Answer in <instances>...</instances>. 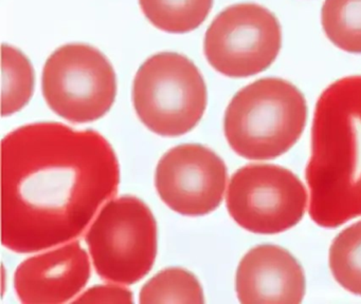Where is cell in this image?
Segmentation results:
<instances>
[{"instance_id":"cell-11","label":"cell","mask_w":361,"mask_h":304,"mask_svg":"<svg viewBox=\"0 0 361 304\" xmlns=\"http://www.w3.org/2000/svg\"><path fill=\"white\" fill-rule=\"evenodd\" d=\"M235 289L244 304H298L305 295V276L299 262L276 245H259L240 260Z\"/></svg>"},{"instance_id":"cell-6","label":"cell","mask_w":361,"mask_h":304,"mask_svg":"<svg viewBox=\"0 0 361 304\" xmlns=\"http://www.w3.org/2000/svg\"><path fill=\"white\" fill-rule=\"evenodd\" d=\"M46 103L71 122H90L111 110L117 78L109 59L94 46L69 44L54 51L42 76Z\"/></svg>"},{"instance_id":"cell-17","label":"cell","mask_w":361,"mask_h":304,"mask_svg":"<svg viewBox=\"0 0 361 304\" xmlns=\"http://www.w3.org/2000/svg\"><path fill=\"white\" fill-rule=\"evenodd\" d=\"M75 303H133L130 289L119 285H96L75 298Z\"/></svg>"},{"instance_id":"cell-12","label":"cell","mask_w":361,"mask_h":304,"mask_svg":"<svg viewBox=\"0 0 361 304\" xmlns=\"http://www.w3.org/2000/svg\"><path fill=\"white\" fill-rule=\"evenodd\" d=\"M149 23L168 33L197 29L210 13L213 0H139Z\"/></svg>"},{"instance_id":"cell-13","label":"cell","mask_w":361,"mask_h":304,"mask_svg":"<svg viewBox=\"0 0 361 304\" xmlns=\"http://www.w3.org/2000/svg\"><path fill=\"white\" fill-rule=\"evenodd\" d=\"M35 72L26 55L11 46L1 49V115L22 110L32 97Z\"/></svg>"},{"instance_id":"cell-7","label":"cell","mask_w":361,"mask_h":304,"mask_svg":"<svg viewBox=\"0 0 361 304\" xmlns=\"http://www.w3.org/2000/svg\"><path fill=\"white\" fill-rule=\"evenodd\" d=\"M232 219L255 234H274L297 225L307 206L299 177L276 165L251 164L238 169L228 186Z\"/></svg>"},{"instance_id":"cell-4","label":"cell","mask_w":361,"mask_h":304,"mask_svg":"<svg viewBox=\"0 0 361 304\" xmlns=\"http://www.w3.org/2000/svg\"><path fill=\"white\" fill-rule=\"evenodd\" d=\"M204 78L183 55L161 52L142 63L133 84V103L147 128L179 137L197 126L207 107Z\"/></svg>"},{"instance_id":"cell-16","label":"cell","mask_w":361,"mask_h":304,"mask_svg":"<svg viewBox=\"0 0 361 304\" xmlns=\"http://www.w3.org/2000/svg\"><path fill=\"white\" fill-rule=\"evenodd\" d=\"M329 267L344 289L361 296V221L336 236L329 248Z\"/></svg>"},{"instance_id":"cell-8","label":"cell","mask_w":361,"mask_h":304,"mask_svg":"<svg viewBox=\"0 0 361 304\" xmlns=\"http://www.w3.org/2000/svg\"><path fill=\"white\" fill-rule=\"evenodd\" d=\"M282 46L278 18L257 4H238L219 13L207 30V61L229 77H248L272 65Z\"/></svg>"},{"instance_id":"cell-14","label":"cell","mask_w":361,"mask_h":304,"mask_svg":"<svg viewBox=\"0 0 361 304\" xmlns=\"http://www.w3.org/2000/svg\"><path fill=\"white\" fill-rule=\"evenodd\" d=\"M141 304L204 302L202 285L192 272L179 267L166 268L145 283L140 291Z\"/></svg>"},{"instance_id":"cell-10","label":"cell","mask_w":361,"mask_h":304,"mask_svg":"<svg viewBox=\"0 0 361 304\" xmlns=\"http://www.w3.org/2000/svg\"><path fill=\"white\" fill-rule=\"evenodd\" d=\"M90 278V261L79 242L25 260L14 274L24 304H61L79 295Z\"/></svg>"},{"instance_id":"cell-3","label":"cell","mask_w":361,"mask_h":304,"mask_svg":"<svg viewBox=\"0 0 361 304\" xmlns=\"http://www.w3.org/2000/svg\"><path fill=\"white\" fill-rule=\"evenodd\" d=\"M306 118L305 97L297 87L282 78H262L234 95L226 110L224 131L238 156L271 160L297 143Z\"/></svg>"},{"instance_id":"cell-5","label":"cell","mask_w":361,"mask_h":304,"mask_svg":"<svg viewBox=\"0 0 361 304\" xmlns=\"http://www.w3.org/2000/svg\"><path fill=\"white\" fill-rule=\"evenodd\" d=\"M85 240L101 278L117 284H134L153 267L157 223L143 201L124 196L101 209Z\"/></svg>"},{"instance_id":"cell-15","label":"cell","mask_w":361,"mask_h":304,"mask_svg":"<svg viewBox=\"0 0 361 304\" xmlns=\"http://www.w3.org/2000/svg\"><path fill=\"white\" fill-rule=\"evenodd\" d=\"M321 21L325 35L336 46L361 53V0H325Z\"/></svg>"},{"instance_id":"cell-1","label":"cell","mask_w":361,"mask_h":304,"mask_svg":"<svg viewBox=\"0 0 361 304\" xmlns=\"http://www.w3.org/2000/svg\"><path fill=\"white\" fill-rule=\"evenodd\" d=\"M1 243L18 253L64 244L83 234L117 192L120 168L94 130L35 122L1 141Z\"/></svg>"},{"instance_id":"cell-9","label":"cell","mask_w":361,"mask_h":304,"mask_svg":"<svg viewBox=\"0 0 361 304\" xmlns=\"http://www.w3.org/2000/svg\"><path fill=\"white\" fill-rule=\"evenodd\" d=\"M227 167L209 148L185 144L169 150L158 163L155 186L160 198L175 213L204 215L221 204Z\"/></svg>"},{"instance_id":"cell-2","label":"cell","mask_w":361,"mask_h":304,"mask_svg":"<svg viewBox=\"0 0 361 304\" xmlns=\"http://www.w3.org/2000/svg\"><path fill=\"white\" fill-rule=\"evenodd\" d=\"M306 181L310 217L321 227L361 215V75L338 80L319 97Z\"/></svg>"}]
</instances>
